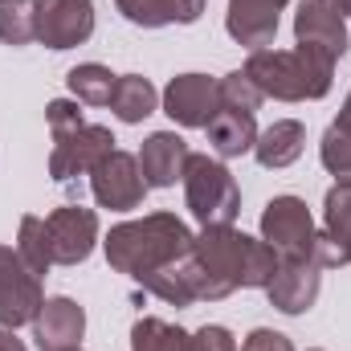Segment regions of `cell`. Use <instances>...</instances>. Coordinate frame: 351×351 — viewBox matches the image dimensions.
Returning a JSON list of instances; mask_svg holds the SVG:
<instances>
[{
    "label": "cell",
    "instance_id": "1",
    "mask_svg": "<svg viewBox=\"0 0 351 351\" xmlns=\"http://www.w3.org/2000/svg\"><path fill=\"white\" fill-rule=\"evenodd\" d=\"M278 269V254L262 237L233 225H208L188 254V286L196 302H221L233 290H265Z\"/></svg>",
    "mask_w": 351,
    "mask_h": 351
},
{
    "label": "cell",
    "instance_id": "2",
    "mask_svg": "<svg viewBox=\"0 0 351 351\" xmlns=\"http://www.w3.org/2000/svg\"><path fill=\"white\" fill-rule=\"evenodd\" d=\"M196 245V233L176 213H147L139 221H123L102 237V254L114 274H127L135 286L152 278L156 269H168L188 258Z\"/></svg>",
    "mask_w": 351,
    "mask_h": 351
},
{
    "label": "cell",
    "instance_id": "3",
    "mask_svg": "<svg viewBox=\"0 0 351 351\" xmlns=\"http://www.w3.org/2000/svg\"><path fill=\"white\" fill-rule=\"evenodd\" d=\"M241 70L254 78V86L265 98H278V102H319L331 94V82H335V58L298 41L294 49H274V45L254 49Z\"/></svg>",
    "mask_w": 351,
    "mask_h": 351
},
{
    "label": "cell",
    "instance_id": "4",
    "mask_svg": "<svg viewBox=\"0 0 351 351\" xmlns=\"http://www.w3.org/2000/svg\"><path fill=\"white\" fill-rule=\"evenodd\" d=\"M180 184H184V204L200 221V229H208V225H233L241 217V188H237L233 172L225 168V160L192 152Z\"/></svg>",
    "mask_w": 351,
    "mask_h": 351
},
{
    "label": "cell",
    "instance_id": "5",
    "mask_svg": "<svg viewBox=\"0 0 351 351\" xmlns=\"http://www.w3.org/2000/svg\"><path fill=\"white\" fill-rule=\"evenodd\" d=\"M262 241L278 258L319 262V225L302 196H274L262 208Z\"/></svg>",
    "mask_w": 351,
    "mask_h": 351
},
{
    "label": "cell",
    "instance_id": "6",
    "mask_svg": "<svg viewBox=\"0 0 351 351\" xmlns=\"http://www.w3.org/2000/svg\"><path fill=\"white\" fill-rule=\"evenodd\" d=\"M114 131L102 123H82L66 135H53V152H49V176L58 184H74L78 176H90L98 168L102 156L114 152Z\"/></svg>",
    "mask_w": 351,
    "mask_h": 351
},
{
    "label": "cell",
    "instance_id": "7",
    "mask_svg": "<svg viewBox=\"0 0 351 351\" xmlns=\"http://www.w3.org/2000/svg\"><path fill=\"white\" fill-rule=\"evenodd\" d=\"M90 192H94L98 208H110V213L139 208L143 196H147V180H143V168H139V156H131L123 147L102 156L98 168L90 172Z\"/></svg>",
    "mask_w": 351,
    "mask_h": 351
},
{
    "label": "cell",
    "instance_id": "8",
    "mask_svg": "<svg viewBox=\"0 0 351 351\" xmlns=\"http://www.w3.org/2000/svg\"><path fill=\"white\" fill-rule=\"evenodd\" d=\"M41 302H45L41 278L21 262L16 250L0 245V327H8V331L33 327Z\"/></svg>",
    "mask_w": 351,
    "mask_h": 351
},
{
    "label": "cell",
    "instance_id": "9",
    "mask_svg": "<svg viewBox=\"0 0 351 351\" xmlns=\"http://www.w3.org/2000/svg\"><path fill=\"white\" fill-rule=\"evenodd\" d=\"M160 106L164 114L180 123V127H192V131H204L208 119L221 110V78H208V74H176L172 82L160 94Z\"/></svg>",
    "mask_w": 351,
    "mask_h": 351
},
{
    "label": "cell",
    "instance_id": "10",
    "mask_svg": "<svg viewBox=\"0 0 351 351\" xmlns=\"http://www.w3.org/2000/svg\"><path fill=\"white\" fill-rule=\"evenodd\" d=\"M53 265H82L98 245V213L82 204H62L45 217Z\"/></svg>",
    "mask_w": 351,
    "mask_h": 351
},
{
    "label": "cell",
    "instance_id": "11",
    "mask_svg": "<svg viewBox=\"0 0 351 351\" xmlns=\"http://www.w3.org/2000/svg\"><path fill=\"white\" fill-rule=\"evenodd\" d=\"M94 37V0H37V41L45 49H74Z\"/></svg>",
    "mask_w": 351,
    "mask_h": 351
},
{
    "label": "cell",
    "instance_id": "12",
    "mask_svg": "<svg viewBox=\"0 0 351 351\" xmlns=\"http://www.w3.org/2000/svg\"><path fill=\"white\" fill-rule=\"evenodd\" d=\"M323 290V265L311 258H278V269L265 286L269 306L282 315H306Z\"/></svg>",
    "mask_w": 351,
    "mask_h": 351
},
{
    "label": "cell",
    "instance_id": "13",
    "mask_svg": "<svg viewBox=\"0 0 351 351\" xmlns=\"http://www.w3.org/2000/svg\"><path fill=\"white\" fill-rule=\"evenodd\" d=\"M294 41L298 45H315L323 53H331L335 62L348 53V16L339 12L335 0H298L294 8Z\"/></svg>",
    "mask_w": 351,
    "mask_h": 351
},
{
    "label": "cell",
    "instance_id": "14",
    "mask_svg": "<svg viewBox=\"0 0 351 351\" xmlns=\"http://www.w3.org/2000/svg\"><path fill=\"white\" fill-rule=\"evenodd\" d=\"M290 0H229V12H225V33L245 45L250 53L254 49H269L274 37H278V21H282V8Z\"/></svg>",
    "mask_w": 351,
    "mask_h": 351
},
{
    "label": "cell",
    "instance_id": "15",
    "mask_svg": "<svg viewBox=\"0 0 351 351\" xmlns=\"http://www.w3.org/2000/svg\"><path fill=\"white\" fill-rule=\"evenodd\" d=\"M82 335H86V311L58 294V298H45L37 319H33V339L41 351H74L82 348Z\"/></svg>",
    "mask_w": 351,
    "mask_h": 351
},
{
    "label": "cell",
    "instance_id": "16",
    "mask_svg": "<svg viewBox=\"0 0 351 351\" xmlns=\"http://www.w3.org/2000/svg\"><path fill=\"white\" fill-rule=\"evenodd\" d=\"M192 147L176 135V131H152L139 147V168L147 188H176V180H184Z\"/></svg>",
    "mask_w": 351,
    "mask_h": 351
},
{
    "label": "cell",
    "instance_id": "17",
    "mask_svg": "<svg viewBox=\"0 0 351 351\" xmlns=\"http://www.w3.org/2000/svg\"><path fill=\"white\" fill-rule=\"evenodd\" d=\"M204 135H208V147H213L217 160H237V156L254 152V143H258V119H254L250 110L221 106V110L208 119Z\"/></svg>",
    "mask_w": 351,
    "mask_h": 351
},
{
    "label": "cell",
    "instance_id": "18",
    "mask_svg": "<svg viewBox=\"0 0 351 351\" xmlns=\"http://www.w3.org/2000/svg\"><path fill=\"white\" fill-rule=\"evenodd\" d=\"M123 21L139 29H164V25H196L204 12V0H114Z\"/></svg>",
    "mask_w": 351,
    "mask_h": 351
},
{
    "label": "cell",
    "instance_id": "19",
    "mask_svg": "<svg viewBox=\"0 0 351 351\" xmlns=\"http://www.w3.org/2000/svg\"><path fill=\"white\" fill-rule=\"evenodd\" d=\"M302 147H306V127H302L298 119H278L274 127L258 131L254 156H258L262 168L278 172V168H290V164L302 156Z\"/></svg>",
    "mask_w": 351,
    "mask_h": 351
},
{
    "label": "cell",
    "instance_id": "20",
    "mask_svg": "<svg viewBox=\"0 0 351 351\" xmlns=\"http://www.w3.org/2000/svg\"><path fill=\"white\" fill-rule=\"evenodd\" d=\"M106 106L114 110V119H119V123L135 127V123H143L147 114H156V110H160V90L152 86L143 74H119L114 94H110V102H106Z\"/></svg>",
    "mask_w": 351,
    "mask_h": 351
},
{
    "label": "cell",
    "instance_id": "21",
    "mask_svg": "<svg viewBox=\"0 0 351 351\" xmlns=\"http://www.w3.org/2000/svg\"><path fill=\"white\" fill-rule=\"evenodd\" d=\"M16 254H21V262L29 265L37 278L49 274V265H53V250H49L45 217H33V213L21 217V225H16Z\"/></svg>",
    "mask_w": 351,
    "mask_h": 351
},
{
    "label": "cell",
    "instance_id": "22",
    "mask_svg": "<svg viewBox=\"0 0 351 351\" xmlns=\"http://www.w3.org/2000/svg\"><path fill=\"white\" fill-rule=\"evenodd\" d=\"M131 351H188V331L168 319L143 315L131 327Z\"/></svg>",
    "mask_w": 351,
    "mask_h": 351
},
{
    "label": "cell",
    "instance_id": "23",
    "mask_svg": "<svg viewBox=\"0 0 351 351\" xmlns=\"http://www.w3.org/2000/svg\"><path fill=\"white\" fill-rule=\"evenodd\" d=\"M114 82H119V74H110V70L98 66V62H82V66H74V70L66 74L70 94H74L78 102H86V106H106L110 94H114Z\"/></svg>",
    "mask_w": 351,
    "mask_h": 351
},
{
    "label": "cell",
    "instance_id": "24",
    "mask_svg": "<svg viewBox=\"0 0 351 351\" xmlns=\"http://www.w3.org/2000/svg\"><path fill=\"white\" fill-rule=\"evenodd\" d=\"M0 41L4 45L37 41V0H0Z\"/></svg>",
    "mask_w": 351,
    "mask_h": 351
},
{
    "label": "cell",
    "instance_id": "25",
    "mask_svg": "<svg viewBox=\"0 0 351 351\" xmlns=\"http://www.w3.org/2000/svg\"><path fill=\"white\" fill-rule=\"evenodd\" d=\"M323 233H327L343 254L351 250V188L348 184L327 188V196H323Z\"/></svg>",
    "mask_w": 351,
    "mask_h": 351
},
{
    "label": "cell",
    "instance_id": "26",
    "mask_svg": "<svg viewBox=\"0 0 351 351\" xmlns=\"http://www.w3.org/2000/svg\"><path fill=\"white\" fill-rule=\"evenodd\" d=\"M319 160H323V168L335 176V184H348L351 188V131L343 127H327L323 131V143H319Z\"/></svg>",
    "mask_w": 351,
    "mask_h": 351
},
{
    "label": "cell",
    "instance_id": "27",
    "mask_svg": "<svg viewBox=\"0 0 351 351\" xmlns=\"http://www.w3.org/2000/svg\"><path fill=\"white\" fill-rule=\"evenodd\" d=\"M265 102V94L254 86V78L245 70H233L221 78V106H233V110H250L258 114V106Z\"/></svg>",
    "mask_w": 351,
    "mask_h": 351
},
{
    "label": "cell",
    "instance_id": "28",
    "mask_svg": "<svg viewBox=\"0 0 351 351\" xmlns=\"http://www.w3.org/2000/svg\"><path fill=\"white\" fill-rule=\"evenodd\" d=\"M188 351H241V343L229 327L204 323L200 331H188Z\"/></svg>",
    "mask_w": 351,
    "mask_h": 351
},
{
    "label": "cell",
    "instance_id": "29",
    "mask_svg": "<svg viewBox=\"0 0 351 351\" xmlns=\"http://www.w3.org/2000/svg\"><path fill=\"white\" fill-rule=\"evenodd\" d=\"M45 123H49V135H66L74 127H82V110H78V98H53L45 106Z\"/></svg>",
    "mask_w": 351,
    "mask_h": 351
},
{
    "label": "cell",
    "instance_id": "30",
    "mask_svg": "<svg viewBox=\"0 0 351 351\" xmlns=\"http://www.w3.org/2000/svg\"><path fill=\"white\" fill-rule=\"evenodd\" d=\"M241 351H294V343H290V335H282V331H269V327H254V331L245 335Z\"/></svg>",
    "mask_w": 351,
    "mask_h": 351
},
{
    "label": "cell",
    "instance_id": "31",
    "mask_svg": "<svg viewBox=\"0 0 351 351\" xmlns=\"http://www.w3.org/2000/svg\"><path fill=\"white\" fill-rule=\"evenodd\" d=\"M0 351H29L21 339H16V331H8V327H0Z\"/></svg>",
    "mask_w": 351,
    "mask_h": 351
},
{
    "label": "cell",
    "instance_id": "32",
    "mask_svg": "<svg viewBox=\"0 0 351 351\" xmlns=\"http://www.w3.org/2000/svg\"><path fill=\"white\" fill-rule=\"evenodd\" d=\"M335 127H343V131H351V90H348V98H343V110H339Z\"/></svg>",
    "mask_w": 351,
    "mask_h": 351
},
{
    "label": "cell",
    "instance_id": "33",
    "mask_svg": "<svg viewBox=\"0 0 351 351\" xmlns=\"http://www.w3.org/2000/svg\"><path fill=\"white\" fill-rule=\"evenodd\" d=\"M335 4H339V12H343V16H351V0H335Z\"/></svg>",
    "mask_w": 351,
    "mask_h": 351
},
{
    "label": "cell",
    "instance_id": "34",
    "mask_svg": "<svg viewBox=\"0 0 351 351\" xmlns=\"http://www.w3.org/2000/svg\"><path fill=\"white\" fill-rule=\"evenodd\" d=\"M348 262H351V250H348Z\"/></svg>",
    "mask_w": 351,
    "mask_h": 351
},
{
    "label": "cell",
    "instance_id": "35",
    "mask_svg": "<svg viewBox=\"0 0 351 351\" xmlns=\"http://www.w3.org/2000/svg\"><path fill=\"white\" fill-rule=\"evenodd\" d=\"M315 351H323V348H315Z\"/></svg>",
    "mask_w": 351,
    "mask_h": 351
},
{
    "label": "cell",
    "instance_id": "36",
    "mask_svg": "<svg viewBox=\"0 0 351 351\" xmlns=\"http://www.w3.org/2000/svg\"><path fill=\"white\" fill-rule=\"evenodd\" d=\"M74 351H82V348H74Z\"/></svg>",
    "mask_w": 351,
    "mask_h": 351
}]
</instances>
